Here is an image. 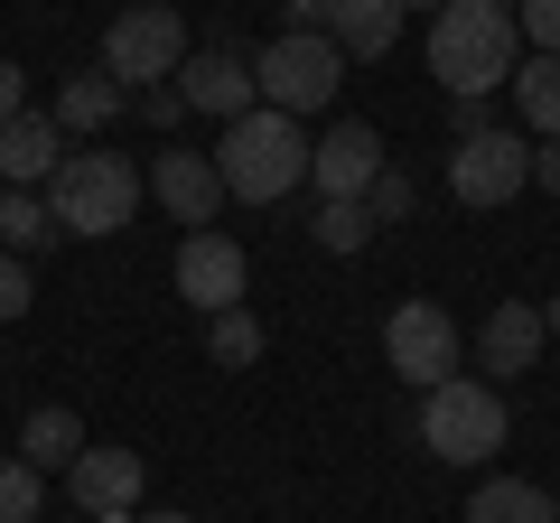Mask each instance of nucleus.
Wrapping results in <instances>:
<instances>
[{"mask_svg":"<svg viewBox=\"0 0 560 523\" xmlns=\"http://www.w3.org/2000/svg\"><path fill=\"white\" fill-rule=\"evenodd\" d=\"M430 75L448 94H504L523 75L514 10H495V0H448V10H430Z\"/></svg>","mask_w":560,"mask_h":523,"instance_id":"nucleus-1","label":"nucleus"},{"mask_svg":"<svg viewBox=\"0 0 560 523\" xmlns=\"http://www.w3.org/2000/svg\"><path fill=\"white\" fill-rule=\"evenodd\" d=\"M38 197H47V216H57V234L103 243V234H121V224H131V206L150 197V178H140L121 150H66L57 178H47Z\"/></svg>","mask_w":560,"mask_h":523,"instance_id":"nucleus-2","label":"nucleus"},{"mask_svg":"<svg viewBox=\"0 0 560 523\" xmlns=\"http://www.w3.org/2000/svg\"><path fill=\"white\" fill-rule=\"evenodd\" d=\"M215 168H224V197H243V206H280L290 187H308V131H300L290 113H271V103H253L243 121H224Z\"/></svg>","mask_w":560,"mask_h":523,"instance_id":"nucleus-3","label":"nucleus"},{"mask_svg":"<svg viewBox=\"0 0 560 523\" xmlns=\"http://www.w3.org/2000/svg\"><path fill=\"white\" fill-rule=\"evenodd\" d=\"M504 430H514V411H504V393L486 374H448L420 393V449L448 467H486L504 449Z\"/></svg>","mask_w":560,"mask_h":523,"instance_id":"nucleus-4","label":"nucleus"},{"mask_svg":"<svg viewBox=\"0 0 560 523\" xmlns=\"http://www.w3.org/2000/svg\"><path fill=\"white\" fill-rule=\"evenodd\" d=\"M253 84H261V103L271 113H327L337 103V84H346V47L327 38V28H280L271 47L253 57Z\"/></svg>","mask_w":560,"mask_h":523,"instance_id":"nucleus-5","label":"nucleus"},{"mask_svg":"<svg viewBox=\"0 0 560 523\" xmlns=\"http://www.w3.org/2000/svg\"><path fill=\"white\" fill-rule=\"evenodd\" d=\"M187 66V20L178 10H121L113 28H103V75L121 84V94H150V84H178Z\"/></svg>","mask_w":560,"mask_h":523,"instance_id":"nucleus-6","label":"nucleus"},{"mask_svg":"<svg viewBox=\"0 0 560 523\" xmlns=\"http://www.w3.org/2000/svg\"><path fill=\"white\" fill-rule=\"evenodd\" d=\"M458 356H467V337H458V318H448L440 300H401L393 318H383V364H393L401 383H448L458 374Z\"/></svg>","mask_w":560,"mask_h":523,"instance_id":"nucleus-7","label":"nucleus"},{"mask_svg":"<svg viewBox=\"0 0 560 523\" xmlns=\"http://www.w3.org/2000/svg\"><path fill=\"white\" fill-rule=\"evenodd\" d=\"M523 187H533V141L504 131V121L448 150V197H458V206H514Z\"/></svg>","mask_w":560,"mask_h":523,"instance_id":"nucleus-8","label":"nucleus"},{"mask_svg":"<svg viewBox=\"0 0 560 523\" xmlns=\"http://www.w3.org/2000/svg\"><path fill=\"white\" fill-rule=\"evenodd\" d=\"M243 281H253V262H243L234 234H187L178 243V300H197V318H215V309H243Z\"/></svg>","mask_w":560,"mask_h":523,"instance_id":"nucleus-9","label":"nucleus"},{"mask_svg":"<svg viewBox=\"0 0 560 523\" xmlns=\"http://www.w3.org/2000/svg\"><path fill=\"white\" fill-rule=\"evenodd\" d=\"M178 94H187V113H206V121H243L261 103V84H253V57H243V47H187Z\"/></svg>","mask_w":560,"mask_h":523,"instance_id":"nucleus-10","label":"nucleus"},{"mask_svg":"<svg viewBox=\"0 0 560 523\" xmlns=\"http://www.w3.org/2000/svg\"><path fill=\"white\" fill-rule=\"evenodd\" d=\"M150 197H160L187 234H206V224L224 216V168H215V150H160V160H150Z\"/></svg>","mask_w":560,"mask_h":523,"instance_id":"nucleus-11","label":"nucleus"},{"mask_svg":"<svg viewBox=\"0 0 560 523\" xmlns=\"http://www.w3.org/2000/svg\"><path fill=\"white\" fill-rule=\"evenodd\" d=\"M66 486H75L84 523H131V514H140V486H150V467H140V449H84V458L66 467Z\"/></svg>","mask_w":560,"mask_h":523,"instance_id":"nucleus-12","label":"nucleus"},{"mask_svg":"<svg viewBox=\"0 0 560 523\" xmlns=\"http://www.w3.org/2000/svg\"><path fill=\"white\" fill-rule=\"evenodd\" d=\"M383 168H393V160H383L374 121H337L327 141H308V187H318V197H364Z\"/></svg>","mask_w":560,"mask_h":523,"instance_id":"nucleus-13","label":"nucleus"},{"mask_svg":"<svg viewBox=\"0 0 560 523\" xmlns=\"http://www.w3.org/2000/svg\"><path fill=\"white\" fill-rule=\"evenodd\" d=\"M541 300H495L486 309V327H477V364L486 374H533L541 364Z\"/></svg>","mask_w":560,"mask_h":523,"instance_id":"nucleus-14","label":"nucleus"},{"mask_svg":"<svg viewBox=\"0 0 560 523\" xmlns=\"http://www.w3.org/2000/svg\"><path fill=\"white\" fill-rule=\"evenodd\" d=\"M57 178V113L0 121V187H47Z\"/></svg>","mask_w":560,"mask_h":523,"instance_id":"nucleus-15","label":"nucleus"},{"mask_svg":"<svg viewBox=\"0 0 560 523\" xmlns=\"http://www.w3.org/2000/svg\"><path fill=\"white\" fill-rule=\"evenodd\" d=\"M327 38L346 57H383L401 38V0H327Z\"/></svg>","mask_w":560,"mask_h":523,"instance_id":"nucleus-16","label":"nucleus"},{"mask_svg":"<svg viewBox=\"0 0 560 523\" xmlns=\"http://www.w3.org/2000/svg\"><path fill=\"white\" fill-rule=\"evenodd\" d=\"M121 103H131V94H121V84L103 75V66H94V75H66V84H57V131L94 141V131H113V113H121Z\"/></svg>","mask_w":560,"mask_h":523,"instance_id":"nucleus-17","label":"nucleus"},{"mask_svg":"<svg viewBox=\"0 0 560 523\" xmlns=\"http://www.w3.org/2000/svg\"><path fill=\"white\" fill-rule=\"evenodd\" d=\"M84 449H94V440H84V421L66 403H38V411H28V430H20V458L38 467V477H47V467H75Z\"/></svg>","mask_w":560,"mask_h":523,"instance_id":"nucleus-18","label":"nucleus"},{"mask_svg":"<svg viewBox=\"0 0 560 523\" xmlns=\"http://www.w3.org/2000/svg\"><path fill=\"white\" fill-rule=\"evenodd\" d=\"M467 523H560L551 486H523V477H486L467 496Z\"/></svg>","mask_w":560,"mask_h":523,"instance_id":"nucleus-19","label":"nucleus"},{"mask_svg":"<svg viewBox=\"0 0 560 523\" xmlns=\"http://www.w3.org/2000/svg\"><path fill=\"white\" fill-rule=\"evenodd\" d=\"M514 113H523V131H533V141H560V57H523Z\"/></svg>","mask_w":560,"mask_h":523,"instance_id":"nucleus-20","label":"nucleus"},{"mask_svg":"<svg viewBox=\"0 0 560 523\" xmlns=\"http://www.w3.org/2000/svg\"><path fill=\"white\" fill-rule=\"evenodd\" d=\"M38 243H57V216H47L38 187H0V253H38Z\"/></svg>","mask_w":560,"mask_h":523,"instance_id":"nucleus-21","label":"nucleus"},{"mask_svg":"<svg viewBox=\"0 0 560 523\" xmlns=\"http://www.w3.org/2000/svg\"><path fill=\"white\" fill-rule=\"evenodd\" d=\"M308 234H318L327 253H364V243H374V216H364V197H318Z\"/></svg>","mask_w":560,"mask_h":523,"instance_id":"nucleus-22","label":"nucleus"},{"mask_svg":"<svg viewBox=\"0 0 560 523\" xmlns=\"http://www.w3.org/2000/svg\"><path fill=\"white\" fill-rule=\"evenodd\" d=\"M206 356L215 364H261V318L253 309H215L206 318Z\"/></svg>","mask_w":560,"mask_h":523,"instance_id":"nucleus-23","label":"nucleus"},{"mask_svg":"<svg viewBox=\"0 0 560 523\" xmlns=\"http://www.w3.org/2000/svg\"><path fill=\"white\" fill-rule=\"evenodd\" d=\"M0 523H38V467L0 458Z\"/></svg>","mask_w":560,"mask_h":523,"instance_id":"nucleus-24","label":"nucleus"},{"mask_svg":"<svg viewBox=\"0 0 560 523\" xmlns=\"http://www.w3.org/2000/svg\"><path fill=\"white\" fill-rule=\"evenodd\" d=\"M411 206H420V187L401 178V168H383V178L364 187V216H374V224H401V216H411Z\"/></svg>","mask_w":560,"mask_h":523,"instance_id":"nucleus-25","label":"nucleus"},{"mask_svg":"<svg viewBox=\"0 0 560 523\" xmlns=\"http://www.w3.org/2000/svg\"><path fill=\"white\" fill-rule=\"evenodd\" d=\"M514 28L533 38V57H560V0H523V10H514Z\"/></svg>","mask_w":560,"mask_h":523,"instance_id":"nucleus-26","label":"nucleus"},{"mask_svg":"<svg viewBox=\"0 0 560 523\" xmlns=\"http://www.w3.org/2000/svg\"><path fill=\"white\" fill-rule=\"evenodd\" d=\"M28 300H38V290H28V262H20V253H0V327L28 318Z\"/></svg>","mask_w":560,"mask_h":523,"instance_id":"nucleus-27","label":"nucleus"},{"mask_svg":"<svg viewBox=\"0 0 560 523\" xmlns=\"http://www.w3.org/2000/svg\"><path fill=\"white\" fill-rule=\"evenodd\" d=\"M140 121H150V131H178V121H187V94H178V84H150V94H140Z\"/></svg>","mask_w":560,"mask_h":523,"instance_id":"nucleus-28","label":"nucleus"},{"mask_svg":"<svg viewBox=\"0 0 560 523\" xmlns=\"http://www.w3.org/2000/svg\"><path fill=\"white\" fill-rule=\"evenodd\" d=\"M486 103H495V94H448V131H458V141L495 131V113H486Z\"/></svg>","mask_w":560,"mask_h":523,"instance_id":"nucleus-29","label":"nucleus"},{"mask_svg":"<svg viewBox=\"0 0 560 523\" xmlns=\"http://www.w3.org/2000/svg\"><path fill=\"white\" fill-rule=\"evenodd\" d=\"M20 113H28V75L0 57V121H20Z\"/></svg>","mask_w":560,"mask_h":523,"instance_id":"nucleus-30","label":"nucleus"},{"mask_svg":"<svg viewBox=\"0 0 560 523\" xmlns=\"http://www.w3.org/2000/svg\"><path fill=\"white\" fill-rule=\"evenodd\" d=\"M533 187H551V197H560V141H533Z\"/></svg>","mask_w":560,"mask_h":523,"instance_id":"nucleus-31","label":"nucleus"},{"mask_svg":"<svg viewBox=\"0 0 560 523\" xmlns=\"http://www.w3.org/2000/svg\"><path fill=\"white\" fill-rule=\"evenodd\" d=\"M280 28H327V0H280Z\"/></svg>","mask_w":560,"mask_h":523,"instance_id":"nucleus-32","label":"nucleus"},{"mask_svg":"<svg viewBox=\"0 0 560 523\" xmlns=\"http://www.w3.org/2000/svg\"><path fill=\"white\" fill-rule=\"evenodd\" d=\"M541 337H560V290H551V300H541Z\"/></svg>","mask_w":560,"mask_h":523,"instance_id":"nucleus-33","label":"nucleus"},{"mask_svg":"<svg viewBox=\"0 0 560 523\" xmlns=\"http://www.w3.org/2000/svg\"><path fill=\"white\" fill-rule=\"evenodd\" d=\"M131 523H197V514H168V504H160V514H131Z\"/></svg>","mask_w":560,"mask_h":523,"instance_id":"nucleus-34","label":"nucleus"},{"mask_svg":"<svg viewBox=\"0 0 560 523\" xmlns=\"http://www.w3.org/2000/svg\"><path fill=\"white\" fill-rule=\"evenodd\" d=\"M401 10H411V0H401ZM420 10H430V0H420ZM440 10H448V0H440Z\"/></svg>","mask_w":560,"mask_h":523,"instance_id":"nucleus-35","label":"nucleus"},{"mask_svg":"<svg viewBox=\"0 0 560 523\" xmlns=\"http://www.w3.org/2000/svg\"><path fill=\"white\" fill-rule=\"evenodd\" d=\"M495 10H523V0H495Z\"/></svg>","mask_w":560,"mask_h":523,"instance_id":"nucleus-36","label":"nucleus"},{"mask_svg":"<svg viewBox=\"0 0 560 523\" xmlns=\"http://www.w3.org/2000/svg\"><path fill=\"white\" fill-rule=\"evenodd\" d=\"M551 504H560V496H551Z\"/></svg>","mask_w":560,"mask_h":523,"instance_id":"nucleus-37","label":"nucleus"}]
</instances>
